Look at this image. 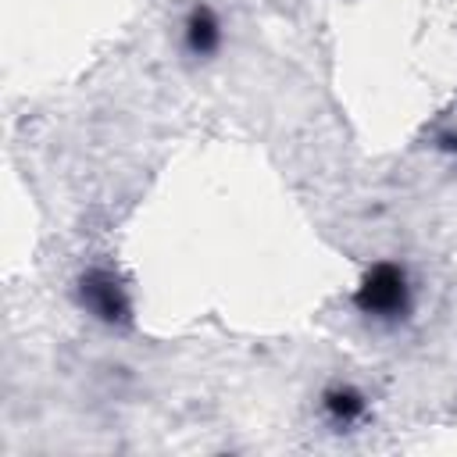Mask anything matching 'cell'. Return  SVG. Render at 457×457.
<instances>
[{
	"label": "cell",
	"mask_w": 457,
	"mask_h": 457,
	"mask_svg": "<svg viewBox=\"0 0 457 457\" xmlns=\"http://www.w3.org/2000/svg\"><path fill=\"white\" fill-rule=\"evenodd\" d=\"M357 307L375 318H393L407 307V278L396 264H375L357 286Z\"/></svg>",
	"instance_id": "6da1fadb"
},
{
	"label": "cell",
	"mask_w": 457,
	"mask_h": 457,
	"mask_svg": "<svg viewBox=\"0 0 457 457\" xmlns=\"http://www.w3.org/2000/svg\"><path fill=\"white\" fill-rule=\"evenodd\" d=\"M218 39H221V29H218L214 14H211L207 7L193 11V14H189V25H186V43H189V50H193V54H214Z\"/></svg>",
	"instance_id": "3957f363"
},
{
	"label": "cell",
	"mask_w": 457,
	"mask_h": 457,
	"mask_svg": "<svg viewBox=\"0 0 457 457\" xmlns=\"http://www.w3.org/2000/svg\"><path fill=\"white\" fill-rule=\"evenodd\" d=\"M325 407H328L332 418L350 421V418H357V414L364 411V400H361L353 389H332V393L325 396Z\"/></svg>",
	"instance_id": "277c9868"
},
{
	"label": "cell",
	"mask_w": 457,
	"mask_h": 457,
	"mask_svg": "<svg viewBox=\"0 0 457 457\" xmlns=\"http://www.w3.org/2000/svg\"><path fill=\"white\" fill-rule=\"evenodd\" d=\"M79 296H82L86 311L104 318V321H125L129 318V296L111 271H89L79 286Z\"/></svg>",
	"instance_id": "7a4b0ae2"
}]
</instances>
